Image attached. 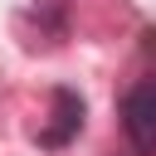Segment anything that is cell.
I'll return each mask as SVG.
<instances>
[{
  "label": "cell",
  "instance_id": "6da1fadb",
  "mask_svg": "<svg viewBox=\"0 0 156 156\" xmlns=\"http://www.w3.org/2000/svg\"><path fill=\"white\" fill-rule=\"evenodd\" d=\"M122 132L141 156H156V73L136 78L122 93Z\"/></svg>",
  "mask_w": 156,
  "mask_h": 156
}]
</instances>
